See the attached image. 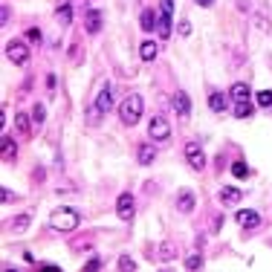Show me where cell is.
I'll list each match as a JSON object with an SVG mask.
<instances>
[{"instance_id":"6da1fadb","label":"cell","mask_w":272,"mask_h":272,"mask_svg":"<svg viewBox=\"0 0 272 272\" xmlns=\"http://www.w3.org/2000/svg\"><path fill=\"white\" fill-rule=\"evenodd\" d=\"M142 96L139 93H128L125 96V102L119 105V119H122V125H128V128H133V125H139V119H142Z\"/></svg>"},{"instance_id":"7a4b0ae2","label":"cell","mask_w":272,"mask_h":272,"mask_svg":"<svg viewBox=\"0 0 272 272\" xmlns=\"http://www.w3.org/2000/svg\"><path fill=\"white\" fill-rule=\"evenodd\" d=\"M78 223H81V214L75 212V209H70V206L55 209L52 217H49V226H52L55 232H72V229H78Z\"/></svg>"},{"instance_id":"3957f363","label":"cell","mask_w":272,"mask_h":272,"mask_svg":"<svg viewBox=\"0 0 272 272\" xmlns=\"http://www.w3.org/2000/svg\"><path fill=\"white\" fill-rule=\"evenodd\" d=\"M6 58L12 61L15 67H24L26 61H29V47H26V41H9L6 44Z\"/></svg>"},{"instance_id":"277c9868","label":"cell","mask_w":272,"mask_h":272,"mask_svg":"<svg viewBox=\"0 0 272 272\" xmlns=\"http://www.w3.org/2000/svg\"><path fill=\"white\" fill-rule=\"evenodd\" d=\"M148 136H151L154 142H165L168 136H171V125L165 122V116H154V119H151V125H148Z\"/></svg>"},{"instance_id":"5b68a950","label":"cell","mask_w":272,"mask_h":272,"mask_svg":"<svg viewBox=\"0 0 272 272\" xmlns=\"http://www.w3.org/2000/svg\"><path fill=\"white\" fill-rule=\"evenodd\" d=\"M116 214H119V220H125V223L133 220V214H136V200H133V194H119Z\"/></svg>"},{"instance_id":"8992f818","label":"cell","mask_w":272,"mask_h":272,"mask_svg":"<svg viewBox=\"0 0 272 272\" xmlns=\"http://www.w3.org/2000/svg\"><path fill=\"white\" fill-rule=\"evenodd\" d=\"M186 159H189L191 171H203V168H206V154H203V148L197 142L186 145Z\"/></svg>"},{"instance_id":"52a82bcc","label":"cell","mask_w":272,"mask_h":272,"mask_svg":"<svg viewBox=\"0 0 272 272\" xmlns=\"http://www.w3.org/2000/svg\"><path fill=\"white\" fill-rule=\"evenodd\" d=\"M237 226H240V229H258L260 214L255 212V209H240V212H237Z\"/></svg>"},{"instance_id":"ba28073f","label":"cell","mask_w":272,"mask_h":272,"mask_svg":"<svg viewBox=\"0 0 272 272\" xmlns=\"http://www.w3.org/2000/svg\"><path fill=\"white\" fill-rule=\"evenodd\" d=\"M84 29L90 35H99L102 32V9H87L84 12Z\"/></svg>"},{"instance_id":"9c48e42d","label":"cell","mask_w":272,"mask_h":272,"mask_svg":"<svg viewBox=\"0 0 272 272\" xmlns=\"http://www.w3.org/2000/svg\"><path fill=\"white\" fill-rule=\"evenodd\" d=\"M113 110V96H110V87H102L99 90V96H96V113H102V116H107Z\"/></svg>"},{"instance_id":"30bf717a","label":"cell","mask_w":272,"mask_h":272,"mask_svg":"<svg viewBox=\"0 0 272 272\" xmlns=\"http://www.w3.org/2000/svg\"><path fill=\"white\" fill-rule=\"evenodd\" d=\"M229 99H232V96L220 93V90H212V93H209V110H212V113H226V110H229Z\"/></svg>"},{"instance_id":"8fae6325","label":"cell","mask_w":272,"mask_h":272,"mask_svg":"<svg viewBox=\"0 0 272 272\" xmlns=\"http://www.w3.org/2000/svg\"><path fill=\"white\" fill-rule=\"evenodd\" d=\"M174 105H177L179 119H189L191 116V99H189V93H186V90H179V93L174 96Z\"/></svg>"},{"instance_id":"7c38bea8","label":"cell","mask_w":272,"mask_h":272,"mask_svg":"<svg viewBox=\"0 0 272 272\" xmlns=\"http://www.w3.org/2000/svg\"><path fill=\"white\" fill-rule=\"evenodd\" d=\"M217 197H220L223 206H237V203H240V191H237L235 186H223V189L217 191Z\"/></svg>"},{"instance_id":"4fadbf2b","label":"cell","mask_w":272,"mask_h":272,"mask_svg":"<svg viewBox=\"0 0 272 272\" xmlns=\"http://www.w3.org/2000/svg\"><path fill=\"white\" fill-rule=\"evenodd\" d=\"M177 212H183V214H191V212H194V194H191L189 189L179 191V197H177Z\"/></svg>"},{"instance_id":"5bb4252c","label":"cell","mask_w":272,"mask_h":272,"mask_svg":"<svg viewBox=\"0 0 272 272\" xmlns=\"http://www.w3.org/2000/svg\"><path fill=\"white\" fill-rule=\"evenodd\" d=\"M229 96H232V102H249L252 90H249L246 81H235L232 84V90H229Z\"/></svg>"},{"instance_id":"9a60e30c","label":"cell","mask_w":272,"mask_h":272,"mask_svg":"<svg viewBox=\"0 0 272 272\" xmlns=\"http://www.w3.org/2000/svg\"><path fill=\"white\" fill-rule=\"evenodd\" d=\"M156 55H159V47H156L154 41H142V47H139V58H142L145 64H151V61H156Z\"/></svg>"},{"instance_id":"2e32d148","label":"cell","mask_w":272,"mask_h":272,"mask_svg":"<svg viewBox=\"0 0 272 272\" xmlns=\"http://www.w3.org/2000/svg\"><path fill=\"white\" fill-rule=\"evenodd\" d=\"M32 125H35V122H32V113H29V116H26V113H18V116H15V128H18V133H24V136L32 133Z\"/></svg>"},{"instance_id":"e0dca14e","label":"cell","mask_w":272,"mask_h":272,"mask_svg":"<svg viewBox=\"0 0 272 272\" xmlns=\"http://www.w3.org/2000/svg\"><path fill=\"white\" fill-rule=\"evenodd\" d=\"M55 21H58L61 26H70L72 24V6H70V3H61L58 9H55Z\"/></svg>"},{"instance_id":"ac0fdd59","label":"cell","mask_w":272,"mask_h":272,"mask_svg":"<svg viewBox=\"0 0 272 272\" xmlns=\"http://www.w3.org/2000/svg\"><path fill=\"white\" fill-rule=\"evenodd\" d=\"M139 24H142V32H154L156 26V15H154V9H142V18H139Z\"/></svg>"},{"instance_id":"d6986e66","label":"cell","mask_w":272,"mask_h":272,"mask_svg":"<svg viewBox=\"0 0 272 272\" xmlns=\"http://www.w3.org/2000/svg\"><path fill=\"white\" fill-rule=\"evenodd\" d=\"M136 159H139V165H151L156 159V151L151 145H139V151H136Z\"/></svg>"},{"instance_id":"ffe728a7","label":"cell","mask_w":272,"mask_h":272,"mask_svg":"<svg viewBox=\"0 0 272 272\" xmlns=\"http://www.w3.org/2000/svg\"><path fill=\"white\" fill-rule=\"evenodd\" d=\"M29 226H32V214H18V217L12 220V226H9V229H12L15 235H21V232H26Z\"/></svg>"},{"instance_id":"44dd1931","label":"cell","mask_w":272,"mask_h":272,"mask_svg":"<svg viewBox=\"0 0 272 272\" xmlns=\"http://www.w3.org/2000/svg\"><path fill=\"white\" fill-rule=\"evenodd\" d=\"M15 156H18V145H15V139L3 136V162H15Z\"/></svg>"},{"instance_id":"7402d4cb","label":"cell","mask_w":272,"mask_h":272,"mask_svg":"<svg viewBox=\"0 0 272 272\" xmlns=\"http://www.w3.org/2000/svg\"><path fill=\"white\" fill-rule=\"evenodd\" d=\"M159 258H162V263L174 260V258H177V243H174V240H165L162 249H159Z\"/></svg>"},{"instance_id":"603a6c76","label":"cell","mask_w":272,"mask_h":272,"mask_svg":"<svg viewBox=\"0 0 272 272\" xmlns=\"http://www.w3.org/2000/svg\"><path fill=\"white\" fill-rule=\"evenodd\" d=\"M156 29H159V38H162V41H168V38H171V15H162V21H159V26H156Z\"/></svg>"},{"instance_id":"cb8c5ba5","label":"cell","mask_w":272,"mask_h":272,"mask_svg":"<svg viewBox=\"0 0 272 272\" xmlns=\"http://www.w3.org/2000/svg\"><path fill=\"white\" fill-rule=\"evenodd\" d=\"M232 174H235L237 179H246L249 174H252V171H249L246 162H240V159H237V162H232Z\"/></svg>"},{"instance_id":"d4e9b609","label":"cell","mask_w":272,"mask_h":272,"mask_svg":"<svg viewBox=\"0 0 272 272\" xmlns=\"http://www.w3.org/2000/svg\"><path fill=\"white\" fill-rule=\"evenodd\" d=\"M235 116L237 119H249L252 116V105H249V102H235Z\"/></svg>"},{"instance_id":"484cf974","label":"cell","mask_w":272,"mask_h":272,"mask_svg":"<svg viewBox=\"0 0 272 272\" xmlns=\"http://www.w3.org/2000/svg\"><path fill=\"white\" fill-rule=\"evenodd\" d=\"M255 102H258L260 107H272V90H260V93L255 96Z\"/></svg>"},{"instance_id":"4316f807","label":"cell","mask_w":272,"mask_h":272,"mask_svg":"<svg viewBox=\"0 0 272 272\" xmlns=\"http://www.w3.org/2000/svg\"><path fill=\"white\" fill-rule=\"evenodd\" d=\"M26 41H29V44H41V41H44V35H41V29H38V26H32V29H26Z\"/></svg>"},{"instance_id":"83f0119b","label":"cell","mask_w":272,"mask_h":272,"mask_svg":"<svg viewBox=\"0 0 272 272\" xmlns=\"http://www.w3.org/2000/svg\"><path fill=\"white\" fill-rule=\"evenodd\" d=\"M200 266H203V255H200V252L186 258V269H200Z\"/></svg>"},{"instance_id":"f1b7e54d","label":"cell","mask_w":272,"mask_h":272,"mask_svg":"<svg viewBox=\"0 0 272 272\" xmlns=\"http://www.w3.org/2000/svg\"><path fill=\"white\" fill-rule=\"evenodd\" d=\"M116 269H122V272H125V269L133 272V269H136V263H133V260H130L128 255H122V258H119V263H116Z\"/></svg>"},{"instance_id":"f546056e","label":"cell","mask_w":272,"mask_h":272,"mask_svg":"<svg viewBox=\"0 0 272 272\" xmlns=\"http://www.w3.org/2000/svg\"><path fill=\"white\" fill-rule=\"evenodd\" d=\"M32 122H35V128L44 125V105H35L32 107Z\"/></svg>"},{"instance_id":"4dcf8cb0","label":"cell","mask_w":272,"mask_h":272,"mask_svg":"<svg viewBox=\"0 0 272 272\" xmlns=\"http://www.w3.org/2000/svg\"><path fill=\"white\" fill-rule=\"evenodd\" d=\"M177 32H179V35H183V38H189V35H191V24H189V21H179Z\"/></svg>"},{"instance_id":"1f68e13d","label":"cell","mask_w":272,"mask_h":272,"mask_svg":"<svg viewBox=\"0 0 272 272\" xmlns=\"http://www.w3.org/2000/svg\"><path fill=\"white\" fill-rule=\"evenodd\" d=\"M0 200H3V203L18 200V194H15V191H9V189H3V191H0Z\"/></svg>"},{"instance_id":"d6a6232c","label":"cell","mask_w":272,"mask_h":272,"mask_svg":"<svg viewBox=\"0 0 272 272\" xmlns=\"http://www.w3.org/2000/svg\"><path fill=\"white\" fill-rule=\"evenodd\" d=\"M84 269H90V272H93V269H102V260H99V258H90L87 263H84Z\"/></svg>"},{"instance_id":"836d02e7","label":"cell","mask_w":272,"mask_h":272,"mask_svg":"<svg viewBox=\"0 0 272 272\" xmlns=\"http://www.w3.org/2000/svg\"><path fill=\"white\" fill-rule=\"evenodd\" d=\"M162 15H174V0H162Z\"/></svg>"},{"instance_id":"e575fe53","label":"cell","mask_w":272,"mask_h":272,"mask_svg":"<svg viewBox=\"0 0 272 272\" xmlns=\"http://www.w3.org/2000/svg\"><path fill=\"white\" fill-rule=\"evenodd\" d=\"M72 64H78V61H81V49H78V44H72Z\"/></svg>"},{"instance_id":"d590c367","label":"cell","mask_w":272,"mask_h":272,"mask_svg":"<svg viewBox=\"0 0 272 272\" xmlns=\"http://www.w3.org/2000/svg\"><path fill=\"white\" fill-rule=\"evenodd\" d=\"M0 21H3V26L9 24V6H0Z\"/></svg>"},{"instance_id":"8d00e7d4","label":"cell","mask_w":272,"mask_h":272,"mask_svg":"<svg viewBox=\"0 0 272 272\" xmlns=\"http://www.w3.org/2000/svg\"><path fill=\"white\" fill-rule=\"evenodd\" d=\"M194 3H197L200 9H212V6H214V0H194Z\"/></svg>"},{"instance_id":"74e56055","label":"cell","mask_w":272,"mask_h":272,"mask_svg":"<svg viewBox=\"0 0 272 272\" xmlns=\"http://www.w3.org/2000/svg\"><path fill=\"white\" fill-rule=\"evenodd\" d=\"M47 90H49V93L55 90V75H47Z\"/></svg>"}]
</instances>
